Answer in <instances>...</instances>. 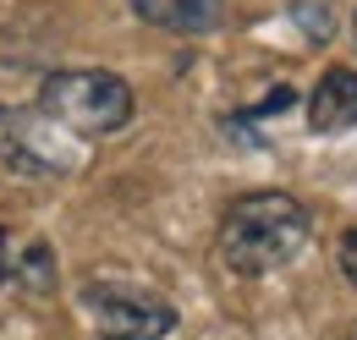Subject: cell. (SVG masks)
Returning <instances> with one entry per match:
<instances>
[{
  "mask_svg": "<svg viewBox=\"0 0 357 340\" xmlns=\"http://www.w3.org/2000/svg\"><path fill=\"white\" fill-rule=\"evenodd\" d=\"M308 231L313 219L291 192H248L220 219V258L236 275H269L308 247Z\"/></svg>",
  "mask_w": 357,
  "mask_h": 340,
  "instance_id": "obj_1",
  "label": "cell"
},
{
  "mask_svg": "<svg viewBox=\"0 0 357 340\" xmlns=\"http://www.w3.org/2000/svg\"><path fill=\"white\" fill-rule=\"evenodd\" d=\"M132 88L116 72H50L39 88V110L77 137H110L132 121Z\"/></svg>",
  "mask_w": 357,
  "mask_h": 340,
  "instance_id": "obj_2",
  "label": "cell"
},
{
  "mask_svg": "<svg viewBox=\"0 0 357 340\" xmlns=\"http://www.w3.org/2000/svg\"><path fill=\"white\" fill-rule=\"evenodd\" d=\"M83 307H89L99 340H165L176 330V307L165 297L137 291V286H116V280H89Z\"/></svg>",
  "mask_w": 357,
  "mask_h": 340,
  "instance_id": "obj_3",
  "label": "cell"
},
{
  "mask_svg": "<svg viewBox=\"0 0 357 340\" xmlns=\"http://www.w3.org/2000/svg\"><path fill=\"white\" fill-rule=\"evenodd\" d=\"M50 116L39 110H0V165L6 170H22V176H66L72 160L61 148L45 143Z\"/></svg>",
  "mask_w": 357,
  "mask_h": 340,
  "instance_id": "obj_4",
  "label": "cell"
},
{
  "mask_svg": "<svg viewBox=\"0 0 357 340\" xmlns=\"http://www.w3.org/2000/svg\"><path fill=\"white\" fill-rule=\"evenodd\" d=\"M308 127L313 132H352L357 127V72L330 66L319 88L308 93Z\"/></svg>",
  "mask_w": 357,
  "mask_h": 340,
  "instance_id": "obj_5",
  "label": "cell"
},
{
  "mask_svg": "<svg viewBox=\"0 0 357 340\" xmlns=\"http://www.w3.org/2000/svg\"><path fill=\"white\" fill-rule=\"evenodd\" d=\"M143 22H160L171 33H215L220 0H132Z\"/></svg>",
  "mask_w": 357,
  "mask_h": 340,
  "instance_id": "obj_6",
  "label": "cell"
},
{
  "mask_svg": "<svg viewBox=\"0 0 357 340\" xmlns=\"http://www.w3.org/2000/svg\"><path fill=\"white\" fill-rule=\"evenodd\" d=\"M11 280H22L33 297H45L50 286H55V253H50L45 242H33L28 253L17 258V275H11Z\"/></svg>",
  "mask_w": 357,
  "mask_h": 340,
  "instance_id": "obj_7",
  "label": "cell"
},
{
  "mask_svg": "<svg viewBox=\"0 0 357 340\" xmlns=\"http://www.w3.org/2000/svg\"><path fill=\"white\" fill-rule=\"evenodd\" d=\"M291 17L308 28V39H330V33H335V11H330V6H319V0H297V6H291Z\"/></svg>",
  "mask_w": 357,
  "mask_h": 340,
  "instance_id": "obj_8",
  "label": "cell"
},
{
  "mask_svg": "<svg viewBox=\"0 0 357 340\" xmlns=\"http://www.w3.org/2000/svg\"><path fill=\"white\" fill-rule=\"evenodd\" d=\"M341 269H347V280L357 286V231H347V236H341Z\"/></svg>",
  "mask_w": 357,
  "mask_h": 340,
  "instance_id": "obj_9",
  "label": "cell"
},
{
  "mask_svg": "<svg viewBox=\"0 0 357 340\" xmlns=\"http://www.w3.org/2000/svg\"><path fill=\"white\" fill-rule=\"evenodd\" d=\"M11 275H17V253H11V236L0 231V286H6Z\"/></svg>",
  "mask_w": 357,
  "mask_h": 340,
  "instance_id": "obj_10",
  "label": "cell"
},
{
  "mask_svg": "<svg viewBox=\"0 0 357 340\" xmlns=\"http://www.w3.org/2000/svg\"><path fill=\"white\" fill-rule=\"evenodd\" d=\"M352 39H357V11H352Z\"/></svg>",
  "mask_w": 357,
  "mask_h": 340,
  "instance_id": "obj_11",
  "label": "cell"
}]
</instances>
